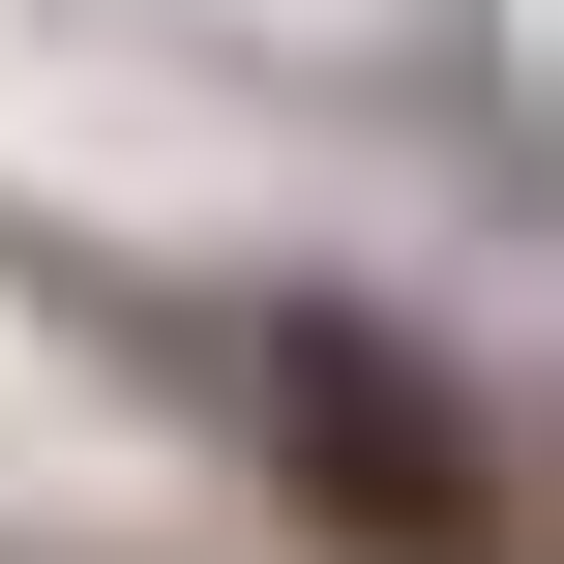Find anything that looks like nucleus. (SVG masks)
Returning a JSON list of instances; mask_svg holds the SVG:
<instances>
[{
    "mask_svg": "<svg viewBox=\"0 0 564 564\" xmlns=\"http://www.w3.org/2000/svg\"><path fill=\"white\" fill-rule=\"evenodd\" d=\"M238 357V446H268V506L327 564H506V416H476V357L416 327V297H238L208 327Z\"/></svg>",
    "mask_w": 564,
    "mask_h": 564,
    "instance_id": "1",
    "label": "nucleus"
}]
</instances>
